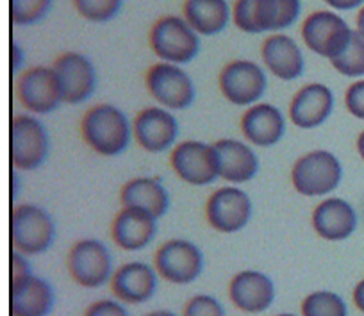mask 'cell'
I'll list each match as a JSON object with an SVG mask.
<instances>
[{
  "instance_id": "6da1fadb",
  "label": "cell",
  "mask_w": 364,
  "mask_h": 316,
  "mask_svg": "<svg viewBox=\"0 0 364 316\" xmlns=\"http://www.w3.org/2000/svg\"><path fill=\"white\" fill-rule=\"evenodd\" d=\"M80 135L93 152L104 157H117L129 149L132 136V122L113 104H95L80 120Z\"/></svg>"
},
{
  "instance_id": "7a4b0ae2",
  "label": "cell",
  "mask_w": 364,
  "mask_h": 316,
  "mask_svg": "<svg viewBox=\"0 0 364 316\" xmlns=\"http://www.w3.org/2000/svg\"><path fill=\"white\" fill-rule=\"evenodd\" d=\"M300 0H236L232 23L247 34L281 33L299 20Z\"/></svg>"
},
{
  "instance_id": "3957f363",
  "label": "cell",
  "mask_w": 364,
  "mask_h": 316,
  "mask_svg": "<svg viewBox=\"0 0 364 316\" xmlns=\"http://www.w3.org/2000/svg\"><path fill=\"white\" fill-rule=\"evenodd\" d=\"M58 229L52 215L38 204H18L9 216V238L15 251L29 256H41L54 245Z\"/></svg>"
},
{
  "instance_id": "277c9868",
  "label": "cell",
  "mask_w": 364,
  "mask_h": 316,
  "mask_svg": "<svg viewBox=\"0 0 364 316\" xmlns=\"http://www.w3.org/2000/svg\"><path fill=\"white\" fill-rule=\"evenodd\" d=\"M50 154L48 129L36 115H16L9 124V159L15 170L33 172L43 167Z\"/></svg>"
},
{
  "instance_id": "5b68a950",
  "label": "cell",
  "mask_w": 364,
  "mask_h": 316,
  "mask_svg": "<svg viewBox=\"0 0 364 316\" xmlns=\"http://www.w3.org/2000/svg\"><path fill=\"white\" fill-rule=\"evenodd\" d=\"M291 186L296 193L309 199L328 196L341 184V161L323 149L304 154L291 167Z\"/></svg>"
},
{
  "instance_id": "8992f818",
  "label": "cell",
  "mask_w": 364,
  "mask_h": 316,
  "mask_svg": "<svg viewBox=\"0 0 364 316\" xmlns=\"http://www.w3.org/2000/svg\"><path fill=\"white\" fill-rule=\"evenodd\" d=\"M149 43L161 61L181 66L193 61L200 52V36L184 16H161L150 29Z\"/></svg>"
},
{
  "instance_id": "52a82bcc",
  "label": "cell",
  "mask_w": 364,
  "mask_h": 316,
  "mask_svg": "<svg viewBox=\"0 0 364 316\" xmlns=\"http://www.w3.org/2000/svg\"><path fill=\"white\" fill-rule=\"evenodd\" d=\"M66 268L73 283L86 290H99L114 273L113 254L104 241L84 238L70 247L66 256Z\"/></svg>"
},
{
  "instance_id": "ba28073f",
  "label": "cell",
  "mask_w": 364,
  "mask_h": 316,
  "mask_svg": "<svg viewBox=\"0 0 364 316\" xmlns=\"http://www.w3.org/2000/svg\"><path fill=\"white\" fill-rule=\"evenodd\" d=\"M154 266L161 279L177 286H186L200 279L205 270L204 252L197 243L184 238H171L159 245L154 254Z\"/></svg>"
},
{
  "instance_id": "9c48e42d",
  "label": "cell",
  "mask_w": 364,
  "mask_h": 316,
  "mask_svg": "<svg viewBox=\"0 0 364 316\" xmlns=\"http://www.w3.org/2000/svg\"><path fill=\"white\" fill-rule=\"evenodd\" d=\"M145 86L157 105L170 111H184L195 102V83L181 65L159 61L146 70Z\"/></svg>"
},
{
  "instance_id": "30bf717a",
  "label": "cell",
  "mask_w": 364,
  "mask_h": 316,
  "mask_svg": "<svg viewBox=\"0 0 364 316\" xmlns=\"http://www.w3.org/2000/svg\"><path fill=\"white\" fill-rule=\"evenodd\" d=\"M170 167L190 186H209L220 179V161L215 143L186 139L171 149Z\"/></svg>"
},
{
  "instance_id": "8fae6325",
  "label": "cell",
  "mask_w": 364,
  "mask_h": 316,
  "mask_svg": "<svg viewBox=\"0 0 364 316\" xmlns=\"http://www.w3.org/2000/svg\"><path fill=\"white\" fill-rule=\"evenodd\" d=\"M352 33L353 29H350L346 20L328 9L311 13L302 23L304 45L328 61L343 54L352 40Z\"/></svg>"
},
{
  "instance_id": "7c38bea8",
  "label": "cell",
  "mask_w": 364,
  "mask_h": 316,
  "mask_svg": "<svg viewBox=\"0 0 364 316\" xmlns=\"http://www.w3.org/2000/svg\"><path fill=\"white\" fill-rule=\"evenodd\" d=\"M254 206L245 189L229 184L215 189L205 202V220L222 234H236L250 223Z\"/></svg>"
},
{
  "instance_id": "4fadbf2b",
  "label": "cell",
  "mask_w": 364,
  "mask_h": 316,
  "mask_svg": "<svg viewBox=\"0 0 364 316\" xmlns=\"http://www.w3.org/2000/svg\"><path fill=\"white\" fill-rule=\"evenodd\" d=\"M218 88L223 97L234 105L250 107L261 102L268 88L264 68L250 59H232L218 75Z\"/></svg>"
},
{
  "instance_id": "5bb4252c",
  "label": "cell",
  "mask_w": 364,
  "mask_h": 316,
  "mask_svg": "<svg viewBox=\"0 0 364 316\" xmlns=\"http://www.w3.org/2000/svg\"><path fill=\"white\" fill-rule=\"evenodd\" d=\"M16 95L23 110L36 117H45L65 104L61 83L52 66H33L20 73Z\"/></svg>"
},
{
  "instance_id": "9a60e30c",
  "label": "cell",
  "mask_w": 364,
  "mask_h": 316,
  "mask_svg": "<svg viewBox=\"0 0 364 316\" xmlns=\"http://www.w3.org/2000/svg\"><path fill=\"white\" fill-rule=\"evenodd\" d=\"M132 136L134 142L146 152H166L177 145L178 122L166 107L149 105L132 120Z\"/></svg>"
},
{
  "instance_id": "2e32d148",
  "label": "cell",
  "mask_w": 364,
  "mask_h": 316,
  "mask_svg": "<svg viewBox=\"0 0 364 316\" xmlns=\"http://www.w3.org/2000/svg\"><path fill=\"white\" fill-rule=\"evenodd\" d=\"M109 286L117 300L125 305H141L157 293L159 273L156 266L145 261H129L114 270Z\"/></svg>"
},
{
  "instance_id": "e0dca14e",
  "label": "cell",
  "mask_w": 364,
  "mask_h": 316,
  "mask_svg": "<svg viewBox=\"0 0 364 316\" xmlns=\"http://www.w3.org/2000/svg\"><path fill=\"white\" fill-rule=\"evenodd\" d=\"M65 104L79 105L90 100L97 90V70L90 58L79 52H65L54 61Z\"/></svg>"
},
{
  "instance_id": "ac0fdd59",
  "label": "cell",
  "mask_w": 364,
  "mask_h": 316,
  "mask_svg": "<svg viewBox=\"0 0 364 316\" xmlns=\"http://www.w3.org/2000/svg\"><path fill=\"white\" fill-rule=\"evenodd\" d=\"M277 298V288L268 273L261 270H241L229 283V300L247 315L268 311Z\"/></svg>"
},
{
  "instance_id": "d6986e66",
  "label": "cell",
  "mask_w": 364,
  "mask_h": 316,
  "mask_svg": "<svg viewBox=\"0 0 364 316\" xmlns=\"http://www.w3.org/2000/svg\"><path fill=\"white\" fill-rule=\"evenodd\" d=\"M241 132L245 142L257 149H272L286 136L288 120L277 105L257 102L247 107L241 117Z\"/></svg>"
},
{
  "instance_id": "ffe728a7",
  "label": "cell",
  "mask_w": 364,
  "mask_h": 316,
  "mask_svg": "<svg viewBox=\"0 0 364 316\" xmlns=\"http://www.w3.org/2000/svg\"><path fill=\"white\" fill-rule=\"evenodd\" d=\"M334 111V93L327 84L309 83L300 88L289 102V122L302 131L323 125Z\"/></svg>"
},
{
  "instance_id": "44dd1931",
  "label": "cell",
  "mask_w": 364,
  "mask_h": 316,
  "mask_svg": "<svg viewBox=\"0 0 364 316\" xmlns=\"http://www.w3.org/2000/svg\"><path fill=\"white\" fill-rule=\"evenodd\" d=\"M157 222L159 220L139 207L122 206L111 223V238L122 251L139 252L156 240Z\"/></svg>"
},
{
  "instance_id": "7402d4cb",
  "label": "cell",
  "mask_w": 364,
  "mask_h": 316,
  "mask_svg": "<svg viewBox=\"0 0 364 316\" xmlns=\"http://www.w3.org/2000/svg\"><path fill=\"white\" fill-rule=\"evenodd\" d=\"M313 231L325 241H343L357 229V213L350 202L339 196H325L311 215Z\"/></svg>"
},
{
  "instance_id": "603a6c76",
  "label": "cell",
  "mask_w": 364,
  "mask_h": 316,
  "mask_svg": "<svg viewBox=\"0 0 364 316\" xmlns=\"http://www.w3.org/2000/svg\"><path fill=\"white\" fill-rule=\"evenodd\" d=\"M55 305L54 286L43 277L33 275L9 283L11 316H50Z\"/></svg>"
},
{
  "instance_id": "cb8c5ba5",
  "label": "cell",
  "mask_w": 364,
  "mask_h": 316,
  "mask_svg": "<svg viewBox=\"0 0 364 316\" xmlns=\"http://www.w3.org/2000/svg\"><path fill=\"white\" fill-rule=\"evenodd\" d=\"M264 68L281 80H295L306 72V58L300 45L284 33H273L261 47Z\"/></svg>"
},
{
  "instance_id": "d4e9b609",
  "label": "cell",
  "mask_w": 364,
  "mask_h": 316,
  "mask_svg": "<svg viewBox=\"0 0 364 316\" xmlns=\"http://www.w3.org/2000/svg\"><path fill=\"white\" fill-rule=\"evenodd\" d=\"M220 161V179L229 184L240 186L250 182L259 174V156L254 147L234 138H222L215 142Z\"/></svg>"
},
{
  "instance_id": "484cf974",
  "label": "cell",
  "mask_w": 364,
  "mask_h": 316,
  "mask_svg": "<svg viewBox=\"0 0 364 316\" xmlns=\"http://www.w3.org/2000/svg\"><path fill=\"white\" fill-rule=\"evenodd\" d=\"M120 204L129 207H139L154 218L161 220L170 209V193L163 182L156 177H132L122 186Z\"/></svg>"
},
{
  "instance_id": "4316f807",
  "label": "cell",
  "mask_w": 364,
  "mask_h": 316,
  "mask_svg": "<svg viewBox=\"0 0 364 316\" xmlns=\"http://www.w3.org/2000/svg\"><path fill=\"white\" fill-rule=\"evenodd\" d=\"M182 16L198 36H216L229 26L232 11L227 0H186Z\"/></svg>"
},
{
  "instance_id": "83f0119b",
  "label": "cell",
  "mask_w": 364,
  "mask_h": 316,
  "mask_svg": "<svg viewBox=\"0 0 364 316\" xmlns=\"http://www.w3.org/2000/svg\"><path fill=\"white\" fill-rule=\"evenodd\" d=\"M300 316H348V305L334 291L316 290L304 297Z\"/></svg>"
},
{
  "instance_id": "f1b7e54d",
  "label": "cell",
  "mask_w": 364,
  "mask_h": 316,
  "mask_svg": "<svg viewBox=\"0 0 364 316\" xmlns=\"http://www.w3.org/2000/svg\"><path fill=\"white\" fill-rule=\"evenodd\" d=\"M331 65L336 72L345 77H364V34L360 31H353L348 47L339 58L332 59Z\"/></svg>"
},
{
  "instance_id": "f546056e",
  "label": "cell",
  "mask_w": 364,
  "mask_h": 316,
  "mask_svg": "<svg viewBox=\"0 0 364 316\" xmlns=\"http://www.w3.org/2000/svg\"><path fill=\"white\" fill-rule=\"evenodd\" d=\"M52 0H9V16L15 26H34L48 15Z\"/></svg>"
},
{
  "instance_id": "4dcf8cb0",
  "label": "cell",
  "mask_w": 364,
  "mask_h": 316,
  "mask_svg": "<svg viewBox=\"0 0 364 316\" xmlns=\"http://www.w3.org/2000/svg\"><path fill=\"white\" fill-rule=\"evenodd\" d=\"M75 11L87 22L104 23L117 19L124 0H72Z\"/></svg>"
},
{
  "instance_id": "1f68e13d",
  "label": "cell",
  "mask_w": 364,
  "mask_h": 316,
  "mask_svg": "<svg viewBox=\"0 0 364 316\" xmlns=\"http://www.w3.org/2000/svg\"><path fill=\"white\" fill-rule=\"evenodd\" d=\"M181 316H227V312L218 298L208 293H198L184 304Z\"/></svg>"
},
{
  "instance_id": "d6a6232c",
  "label": "cell",
  "mask_w": 364,
  "mask_h": 316,
  "mask_svg": "<svg viewBox=\"0 0 364 316\" xmlns=\"http://www.w3.org/2000/svg\"><path fill=\"white\" fill-rule=\"evenodd\" d=\"M82 316H131L127 305L117 298H100L84 309Z\"/></svg>"
},
{
  "instance_id": "836d02e7",
  "label": "cell",
  "mask_w": 364,
  "mask_h": 316,
  "mask_svg": "<svg viewBox=\"0 0 364 316\" xmlns=\"http://www.w3.org/2000/svg\"><path fill=\"white\" fill-rule=\"evenodd\" d=\"M345 105L352 117L364 120V79L350 84L345 93Z\"/></svg>"
},
{
  "instance_id": "e575fe53",
  "label": "cell",
  "mask_w": 364,
  "mask_h": 316,
  "mask_svg": "<svg viewBox=\"0 0 364 316\" xmlns=\"http://www.w3.org/2000/svg\"><path fill=\"white\" fill-rule=\"evenodd\" d=\"M33 265L29 261V256L22 254V252L13 248L9 254V283L15 280L26 279V277L33 275Z\"/></svg>"
},
{
  "instance_id": "d590c367",
  "label": "cell",
  "mask_w": 364,
  "mask_h": 316,
  "mask_svg": "<svg viewBox=\"0 0 364 316\" xmlns=\"http://www.w3.org/2000/svg\"><path fill=\"white\" fill-rule=\"evenodd\" d=\"M323 2L336 11H350V9L364 6V0H323Z\"/></svg>"
},
{
  "instance_id": "8d00e7d4",
  "label": "cell",
  "mask_w": 364,
  "mask_h": 316,
  "mask_svg": "<svg viewBox=\"0 0 364 316\" xmlns=\"http://www.w3.org/2000/svg\"><path fill=\"white\" fill-rule=\"evenodd\" d=\"M9 56H11V70L13 72H18L23 66V51L20 45L11 43V51H9Z\"/></svg>"
},
{
  "instance_id": "74e56055",
  "label": "cell",
  "mask_w": 364,
  "mask_h": 316,
  "mask_svg": "<svg viewBox=\"0 0 364 316\" xmlns=\"http://www.w3.org/2000/svg\"><path fill=\"white\" fill-rule=\"evenodd\" d=\"M353 304L364 315V279L359 280L353 288Z\"/></svg>"
},
{
  "instance_id": "f35d334b",
  "label": "cell",
  "mask_w": 364,
  "mask_h": 316,
  "mask_svg": "<svg viewBox=\"0 0 364 316\" xmlns=\"http://www.w3.org/2000/svg\"><path fill=\"white\" fill-rule=\"evenodd\" d=\"M143 316H178V315H175V312L170 311V309H154V311L145 312Z\"/></svg>"
},
{
  "instance_id": "ab89813d",
  "label": "cell",
  "mask_w": 364,
  "mask_h": 316,
  "mask_svg": "<svg viewBox=\"0 0 364 316\" xmlns=\"http://www.w3.org/2000/svg\"><path fill=\"white\" fill-rule=\"evenodd\" d=\"M355 23H357V31H360V33L364 34V6L359 9V13H357Z\"/></svg>"
},
{
  "instance_id": "60d3db41",
  "label": "cell",
  "mask_w": 364,
  "mask_h": 316,
  "mask_svg": "<svg viewBox=\"0 0 364 316\" xmlns=\"http://www.w3.org/2000/svg\"><path fill=\"white\" fill-rule=\"evenodd\" d=\"M357 152H359L360 159L364 161V131L360 132L359 138H357Z\"/></svg>"
},
{
  "instance_id": "b9f144b4",
  "label": "cell",
  "mask_w": 364,
  "mask_h": 316,
  "mask_svg": "<svg viewBox=\"0 0 364 316\" xmlns=\"http://www.w3.org/2000/svg\"><path fill=\"white\" fill-rule=\"evenodd\" d=\"M16 195V175H11V196Z\"/></svg>"
},
{
  "instance_id": "7bdbcfd3",
  "label": "cell",
  "mask_w": 364,
  "mask_h": 316,
  "mask_svg": "<svg viewBox=\"0 0 364 316\" xmlns=\"http://www.w3.org/2000/svg\"><path fill=\"white\" fill-rule=\"evenodd\" d=\"M275 316H300V315H295V312H279V315Z\"/></svg>"
}]
</instances>
